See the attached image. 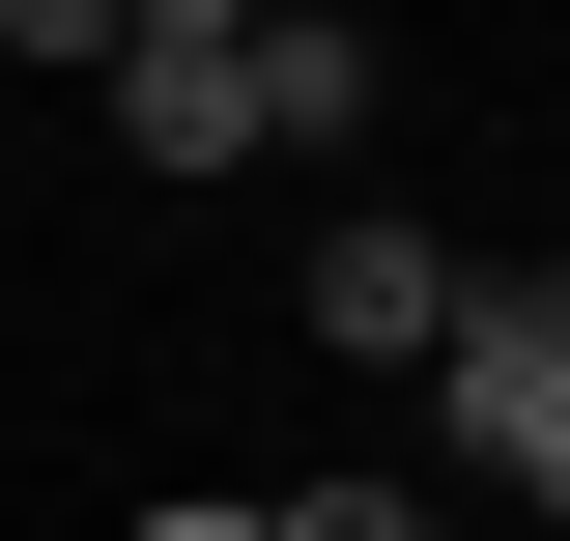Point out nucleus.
<instances>
[{
	"label": "nucleus",
	"mask_w": 570,
	"mask_h": 541,
	"mask_svg": "<svg viewBox=\"0 0 570 541\" xmlns=\"http://www.w3.org/2000/svg\"><path fill=\"white\" fill-rule=\"evenodd\" d=\"M115 142H142V171L371 142V29H343V0H257V29H142V58H115Z\"/></svg>",
	"instance_id": "nucleus-1"
},
{
	"label": "nucleus",
	"mask_w": 570,
	"mask_h": 541,
	"mask_svg": "<svg viewBox=\"0 0 570 541\" xmlns=\"http://www.w3.org/2000/svg\"><path fill=\"white\" fill-rule=\"evenodd\" d=\"M285 314H314V342H371V371H400V342L456 314V257H428L400 200H343V228H314V285H285Z\"/></svg>",
	"instance_id": "nucleus-3"
},
{
	"label": "nucleus",
	"mask_w": 570,
	"mask_h": 541,
	"mask_svg": "<svg viewBox=\"0 0 570 541\" xmlns=\"http://www.w3.org/2000/svg\"><path fill=\"white\" fill-rule=\"evenodd\" d=\"M542 342H570V257H542Z\"/></svg>",
	"instance_id": "nucleus-8"
},
{
	"label": "nucleus",
	"mask_w": 570,
	"mask_h": 541,
	"mask_svg": "<svg viewBox=\"0 0 570 541\" xmlns=\"http://www.w3.org/2000/svg\"><path fill=\"white\" fill-rule=\"evenodd\" d=\"M428 371H456V456H485L513 513H570V342H542V314H485V285H456V314H428Z\"/></svg>",
	"instance_id": "nucleus-2"
},
{
	"label": "nucleus",
	"mask_w": 570,
	"mask_h": 541,
	"mask_svg": "<svg viewBox=\"0 0 570 541\" xmlns=\"http://www.w3.org/2000/svg\"><path fill=\"white\" fill-rule=\"evenodd\" d=\"M0 58H115V0H0Z\"/></svg>",
	"instance_id": "nucleus-5"
},
{
	"label": "nucleus",
	"mask_w": 570,
	"mask_h": 541,
	"mask_svg": "<svg viewBox=\"0 0 570 541\" xmlns=\"http://www.w3.org/2000/svg\"><path fill=\"white\" fill-rule=\"evenodd\" d=\"M257 541H428V513H400V484H285Z\"/></svg>",
	"instance_id": "nucleus-4"
},
{
	"label": "nucleus",
	"mask_w": 570,
	"mask_h": 541,
	"mask_svg": "<svg viewBox=\"0 0 570 541\" xmlns=\"http://www.w3.org/2000/svg\"><path fill=\"white\" fill-rule=\"evenodd\" d=\"M142 541H257V513H142Z\"/></svg>",
	"instance_id": "nucleus-7"
},
{
	"label": "nucleus",
	"mask_w": 570,
	"mask_h": 541,
	"mask_svg": "<svg viewBox=\"0 0 570 541\" xmlns=\"http://www.w3.org/2000/svg\"><path fill=\"white\" fill-rule=\"evenodd\" d=\"M142 29H257V0H115V58H142Z\"/></svg>",
	"instance_id": "nucleus-6"
}]
</instances>
